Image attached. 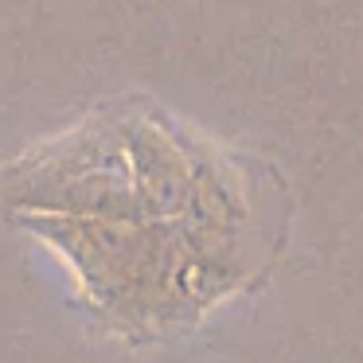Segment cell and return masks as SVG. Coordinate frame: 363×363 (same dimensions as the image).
<instances>
[{
  "instance_id": "obj_1",
  "label": "cell",
  "mask_w": 363,
  "mask_h": 363,
  "mask_svg": "<svg viewBox=\"0 0 363 363\" xmlns=\"http://www.w3.org/2000/svg\"><path fill=\"white\" fill-rule=\"evenodd\" d=\"M0 211L40 235L129 344L180 336L269 269V168L149 98H121L0 168Z\"/></svg>"
}]
</instances>
